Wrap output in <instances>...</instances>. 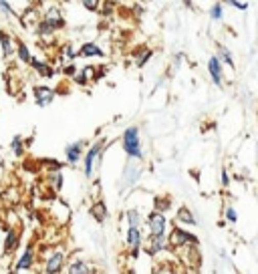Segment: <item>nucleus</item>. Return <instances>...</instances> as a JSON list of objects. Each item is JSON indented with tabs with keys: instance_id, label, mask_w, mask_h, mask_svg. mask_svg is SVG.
<instances>
[{
	"instance_id": "obj_39",
	"label": "nucleus",
	"mask_w": 258,
	"mask_h": 274,
	"mask_svg": "<svg viewBox=\"0 0 258 274\" xmlns=\"http://www.w3.org/2000/svg\"><path fill=\"white\" fill-rule=\"evenodd\" d=\"M152 274H167V270H165L163 266H156V268L152 270Z\"/></svg>"
},
{
	"instance_id": "obj_30",
	"label": "nucleus",
	"mask_w": 258,
	"mask_h": 274,
	"mask_svg": "<svg viewBox=\"0 0 258 274\" xmlns=\"http://www.w3.org/2000/svg\"><path fill=\"white\" fill-rule=\"evenodd\" d=\"M216 57L222 61V65H226L228 68H234V57H232V51H230L228 47L220 44L218 51H216Z\"/></svg>"
},
{
	"instance_id": "obj_26",
	"label": "nucleus",
	"mask_w": 258,
	"mask_h": 274,
	"mask_svg": "<svg viewBox=\"0 0 258 274\" xmlns=\"http://www.w3.org/2000/svg\"><path fill=\"white\" fill-rule=\"evenodd\" d=\"M16 59H18L20 65H31L32 61V51L23 40H16Z\"/></svg>"
},
{
	"instance_id": "obj_17",
	"label": "nucleus",
	"mask_w": 258,
	"mask_h": 274,
	"mask_svg": "<svg viewBox=\"0 0 258 274\" xmlns=\"http://www.w3.org/2000/svg\"><path fill=\"white\" fill-rule=\"evenodd\" d=\"M97 268L91 266V262H87L85 258H73L67 262V268L63 274H95Z\"/></svg>"
},
{
	"instance_id": "obj_36",
	"label": "nucleus",
	"mask_w": 258,
	"mask_h": 274,
	"mask_svg": "<svg viewBox=\"0 0 258 274\" xmlns=\"http://www.w3.org/2000/svg\"><path fill=\"white\" fill-rule=\"evenodd\" d=\"M222 4L224 6H232L236 10H248V2H244V0H222Z\"/></svg>"
},
{
	"instance_id": "obj_23",
	"label": "nucleus",
	"mask_w": 258,
	"mask_h": 274,
	"mask_svg": "<svg viewBox=\"0 0 258 274\" xmlns=\"http://www.w3.org/2000/svg\"><path fill=\"white\" fill-rule=\"evenodd\" d=\"M45 181L49 184V188L53 190V192H61L64 186V175H63V170H57V171H45Z\"/></svg>"
},
{
	"instance_id": "obj_34",
	"label": "nucleus",
	"mask_w": 258,
	"mask_h": 274,
	"mask_svg": "<svg viewBox=\"0 0 258 274\" xmlns=\"http://www.w3.org/2000/svg\"><path fill=\"white\" fill-rule=\"evenodd\" d=\"M40 166H42L47 171H57V170H63L64 168V164L57 162V159H40Z\"/></svg>"
},
{
	"instance_id": "obj_2",
	"label": "nucleus",
	"mask_w": 258,
	"mask_h": 274,
	"mask_svg": "<svg viewBox=\"0 0 258 274\" xmlns=\"http://www.w3.org/2000/svg\"><path fill=\"white\" fill-rule=\"evenodd\" d=\"M105 147H107V141H105V139H97V141H93V143L87 147V151H85V155H83V173H85L87 179H91V177L95 175V170H99Z\"/></svg>"
},
{
	"instance_id": "obj_9",
	"label": "nucleus",
	"mask_w": 258,
	"mask_h": 274,
	"mask_svg": "<svg viewBox=\"0 0 258 274\" xmlns=\"http://www.w3.org/2000/svg\"><path fill=\"white\" fill-rule=\"evenodd\" d=\"M32 99H34L36 107H49L57 99V91L49 85H34L32 87Z\"/></svg>"
},
{
	"instance_id": "obj_20",
	"label": "nucleus",
	"mask_w": 258,
	"mask_h": 274,
	"mask_svg": "<svg viewBox=\"0 0 258 274\" xmlns=\"http://www.w3.org/2000/svg\"><path fill=\"white\" fill-rule=\"evenodd\" d=\"M0 51L4 59H10L12 55H16V42L8 31H0Z\"/></svg>"
},
{
	"instance_id": "obj_25",
	"label": "nucleus",
	"mask_w": 258,
	"mask_h": 274,
	"mask_svg": "<svg viewBox=\"0 0 258 274\" xmlns=\"http://www.w3.org/2000/svg\"><path fill=\"white\" fill-rule=\"evenodd\" d=\"M125 224H127V228H141L143 214L137 208H127L125 210Z\"/></svg>"
},
{
	"instance_id": "obj_37",
	"label": "nucleus",
	"mask_w": 258,
	"mask_h": 274,
	"mask_svg": "<svg viewBox=\"0 0 258 274\" xmlns=\"http://www.w3.org/2000/svg\"><path fill=\"white\" fill-rule=\"evenodd\" d=\"M61 73H63L64 77H69V79H73L77 73H79V67L75 65V63H67V65H63V68H61Z\"/></svg>"
},
{
	"instance_id": "obj_21",
	"label": "nucleus",
	"mask_w": 258,
	"mask_h": 274,
	"mask_svg": "<svg viewBox=\"0 0 258 274\" xmlns=\"http://www.w3.org/2000/svg\"><path fill=\"white\" fill-rule=\"evenodd\" d=\"M131 57H133V63H135V67L137 68H143L149 61H152V57H154V51L149 49V47H139V49H135L133 53H131Z\"/></svg>"
},
{
	"instance_id": "obj_16",
	"label": "nucleus",
	"mask_w": 258,
	"mask_h": 274,
	"mask_svg": "<svg viewBox=\"0 0 258 274\" xmlns=\"http://www.w3.org/2000/svg\"><path fill=\"white\" fill-rule=\"evenodd\" d=\"M145 252L149 254V256H156V254H160L161 250H165V248H169V240H167V234H161V236H147L145 238Z\"/></svg>"
},
{
	"instance_id": "obj_14",
	"label": "nucleus",
	"mask_w": 258,
	"mask_h": 274,
	"mask_svg": "<svg viewBox=\"0 0 258 274\" xmlns=\"http://www.w3.org/2000/svg\"><path fill=\"white\" fill-rule=\"evenodd\" d=\"M141 166L135 162V159H129L127 166L123 168V175H121V179H123V186L125 188H133L137 181H139V177H141Z\"/></svg>"
},
{
	"instance_id": "obj_31",
	"label": "nucleus",
	"mask_w": 258,
	"mask_h": 274,
	"mask_svg": "<svg viewBox=\"0 0 258 274\" xmlns=\"http://www.w3.org/2000/svg\"><path fill=\"white\" fill-rule=\"evenodd\" d=\"M169 208H171V200H169L167 196H163V198H156V200H154V210H156V212L165 214Z\"/></svg>"
},
{
	"instance_id": "obj_11",
	"label": "nucleus",
	"mask_w": 258,
	"mask_h": 274,
	"mask_svg": "<svg viewBox=\"0 0 258 274\" xmlns=\"http://www.w3.org/2000/svg\"><path fill=\"white\" fill-rule=\"evenodd\" d=\"M47 25H51L57 33L59 31H63L64 27H67V18H64V14L61 12V8L59 6H49L45 12H42V16H40Z\"/></svg>"
},
{
	"instance_id": "obj_28",
	"label": "nucleus",
	"mask_w": 258,
	"mask_h": 274,
	"mask_svg": "<svg viewBox=\"0 0 258 274\" xmlns=\"http://www.w3.org/2000/svg\"><path fill=\"white\" fill-rule=\"evenodd\" d=\"M10 151L14 157H23L27 153V141L23 135H14L10 139Z\"/></svg>"
},
{
	"instance_id": "obj_15",
	"label": "nucleus",
	"mask_w": 258,
	"mask_h": 274,
	"mask_svg": "<svg viewBox=\"0 0 258 274\" xmlns=\"http://www.w3.org/2000/svg\"><path fill=\"white\" fill-rule=\"evenodd\" d=\"M77 59H105V51L97 42L87 40L77 49Z\"/></svg>"
},
{
	"instance_id": "obj_13",
	"label": "nucleus",
	"mask_w": 258,
	"mask_h": 274,
	"mask_svg": "<svg viewBox=\"0 0 258 274\" xmlns=\"http://www.w3.org/2000/svg\"><path fill=\"white\" fill-rule=\"evenodd\" d=\"M20 246V230L18 228H8L4 234V242H2V254L4 256H12Z\"/></svg>"
},
{
	"instance_id": "obj_32",
	"label": "nucleus",
	"mask_w": 258,
	"mask_h": 274,
	"mask_svg": "<svg viewBox=\"0 0 258 274\" xmlns=\"http://www.w3.org/2000/svg\"><path fill=\"white\" fill-rule=\"evenodd\" d=\"M0 14H4V16H10V18H18L16 10L12 8V4H10L8 0H0Z\"/></svg>"
},
{
	"instance_id": "obj_12",
	"label": "nucleus",
	"mask_w": 258,
	"mask_h": 274,
	"mask_svg": "<svg viewBox=\"0 0 258 274\" xmlns=\"http://www.w3.org/2000/svg\"><path fill=\"white\" fill-rule=\"evenodd\" d=\"M208 75H210V81L216 85V87H222L224 85V65H222V61L216 57V55H212L210 59H208Z\"/></svg>"
},
{
	"instance_id": "obj_1",
	"label": "nucleus",
	"mask_w": 258,
	"mask_h": 274,
	"mask_svg": "<svg viewBox=\"0 0 258 274\" xmlns=\"http://www.w3.org/2000/svg\"><path fill=\"white\" fill-rule=\"evenodd\" d=\"M121 149L127 155V159L141 162L145 157L143 153V143H141V131L137 125H129L121 133Z\"/></svg>"
},
{
	"instance_id": "obj_35",
	"label": "nucleus",
	"mask_w": 258,
	"mask_h": 274,
	"mask_svg": "<svg viewBox=\"0 0 258 274\" xmlns=\"http://www.w3.org/2000/svg\"><path fill=\"white\" fill-rule=\"evenodd\" d=\"M224 220L228 222V224H236L238 222V212L232 208V206H226L224 210Z\"/></svg>"
},
{
	"instance_id": "obj_4",
	"label": "nucleus",
	"mask_w": 258,
	"mask_h": 274,
	"mask_svg": "<svg viewBox=\"0 0 258 274\" xmlns=\"http://www.w3.org/2000/svg\"><path fill=\"white\" fill-rule=\"evenodd\" d=\"M167 240H169V248H176V250L186 248V246H200L198 236L192 234V232H188L182 226H174L171 232L167 234Z\"/></svg>"
},
{
	"instance_id": "obj_19",
	"label": "nucleus",
	"mask_w": 258,
	"mask_h": 274,
	"mask_svg": "<svg viewBox=\"0 0 258 274\" xmlns=\"http://www.w3.org/2000/svg\"><path fill=\"white\" fill-rule=\"evenodd\" d=\"M29 67H31L40 79H53V77L57 75V67H53L49 61H42V59H36V57H32Z\"/></svg>"
},
{
	"instance_id": "obj_38",
	"label": "nucleus",
	"mask_w": 258,
	"mask_h": 274,
	"mask_svg": "<svg viewBox=\"0 0 258 274\" xmlns=\"http://www.w3.org/2000/svg\"><path fill=\"white\" fill-rule=\"evenodd\" d=\"M220 184H222L224 188H228V186H230V173H228V170H226V168H222V171H220Z\"/></svg>"
},
{
	"instance_id": "obj_24",
	"label": "nucleus",
	"mask_w": 258,
	"mask_h": 274,
	"mask_svg": "<svg viewBox=\"0 0 258 274\" xmlns=\"http://www.w3.org/2000/svg\"><path fill=\"white\" fill-rule=\"evenodd\" d=\"M89 214H91L93 220H97L99 224H103V222L107 220V216H109V210H107V206H105L103 200H97V202H93V206L89 208Z\"/></svg>"
},
{
	"instance_id": "obj_33",
	"label": "nucleus",
	"mask_w": 258,
	"mask_h": 274,
	"mask_svg": "<svg viewBox=\"0 0 258 274\" xmlns=\"http://www.w3.org/2000/svg\"><path fill=\"white\" fill-rule=\"evenodd\" d=\"M83 8H87L89 12H101V4L103 0H79Z\"/></svg>"
},
{
	"instance_id": "obj_41",
	"label": "nucleus",
	"mask_w": 258,
	"mask_h": 274,
	"mask_svg": "<svg viewBox=\"0 0 258 274\" xmlns=\"http://www.w3.org/2000/svg\"><path fill=\"white\" fill-rule=\"evenodd\" d=\"M6 274H20V272H16V270L12 268V270H8V272H6Z\"/></svg>"
},
{
	"instance_id": "obj_6",
	"label": "nucleus",
	"mask_w": 258,
	"mask_h": 274,
	"mask_svg": "<svg viewBox=\"0 0 258 274\" xmlns=\"http://www.w3.org/2000/svg\"><path fill=\"white\" fill-rule=\"evenodd\" d=\"M145 224H147V230H149L152 236L167 234V226H169V222H167L165 214H161V212L152 210V212L147 214V218H145Z\"/></svg>"
},
{
	"instance_id": "obj_27",
	"label": "nucleus",
	"mask_w": 258,
	"mask_h": 274,
	"mask_svg": "<svg viewBox=\"0 0 258 274\" xmlns=\"http://www.w3.org/2000/svg\"><path fill=\"white\" fill-rule=\"evenodd\" d=\"M208 16H210V20L212 22H222L226 18V6L222 4V0H218V2H214V4H210V8H208Z\"/></svg>"
},
{
	"instance_id": "obj_5",
	"label": "nucleus",
	"mask_w": 258,
	"mask_h": 274,
	"mask_svg": "<svg viewBox=\"0 0 258 274\" xmlns=\"http://www.w3.org/2000/svg\"><path fill=\"white\" fill-rule=\"evenodd\" d=\"M36 260H38V252H36V246L29 242L25 246V250L18 254L16 262H14V270L16 272H32V268L36 266Z\"/></svg>"
},
{
	"instance_id": "obj_29",
	"label": "nucleus",
	"mask_w": 258,
	"mask_h": 274,
	"mask_svg": "<svg viewBox=\"0 0 258 274\" xmlns=\"http://www.w3.org/2000/svg\"><path fill=\"white\" fill-rule=\"evenodd\" d=\"M59 57H61L63 65H67V63H75V59H77V49H75L71 42H64L63 47H61V51H59Z\"/></svg>"
},
{
	"instance_id": "obj_18",
	"label": "nucleus",
	"mask_w": 258,
	"mask_h": 274,
	"mask_svg": "<svg viewBox=\"0 0 258 274\" xmlns=\"http://www.w3.org/2000/svg\"><path fill=\"white\" fill-rule=\"evenodd\" d=\"M174 222L176 226H182V228H190V226H198V218L193 216V212L188 206H180L176 216H174Z\"/></svg>"
},
{
	"instance_id": "obj_40",
	"label": "nucleus",
	"mask_w": 258,
	"mask_h": 274,
	"mask_svg": "<svg viewBox=\"0 0 258 274\" xmlns=\"http://www.w3.org/2000/svg\"><path fill=\"white\" fill-rule=\"evenodd\" d=\"M184 4H186L188 8H193V0H184Z\"/></svg>"
},
{
	"instance_id": "obj_22",
	"label": "nucleus",
	"mask_w": 258,
	"mask_h": 274,
	"mask_svg": "<svg viewBox=\"0 0 258 274\" xmlns=\"http://www.w3.org/2000/svg\"><path fill=\"white\" fill-rule=\"evenodd\" d=\"M178 252H182L180 258H182L190 268L200 264V248H198V246H186V248H180Z\"/></svg>"
},
{
	"instance_id": "obj_8",
	"label": "nucleus",
	"mask_w": 258,
	"mask_h": 274,
	"mask_svg": "<svg viewBox=\"0 0 258 274\" xmlns=\"http://www.w3.org/2000/svg\"><path fill=\"white\" fill-rule=\"evenodd\" d=\"M143 244H145V238H143L141 228H127V232H125V246H127L129 254H131L133 258L139 256Z\"/></svg>"
},
{
	"instance_id": "obj_10",
	"label": "nucleus",
	"mask_w": 258,
	"mask_h": 274,
	"mask_svg": "<svg viewBox=\"0 0 258 274\" xmlns=\"http://www.w3.org/2000/svg\"><path fill=\"white\" fill-rule=\"evenodd\" d=\"M101 79V73L97 71L95 65H85V67L79 68V73L73 77V83L79 85V87H87L91 83H97Z\"/></svg>"
},
{
	"instance_id": "obj_7",
	"label": "nucleus",
	"mask_w": 258,
	"mask_h": 274,
	"mask_svg": "<svg viewBox=\"0 0 258 274\" xmlns=\"http://www.w3.org/2000/svg\"><path fill=\"white\" fill-rule=\"evenodd\" d=\"M85 141L79 139V141H71L64 145V162L69 166H77L83 162V155H85Z\"/></svg>"
},
{
	"instance_id": "obj_3",
	"label": "nucleus",
	"mask_w": 258,
	"mask_h": 274,
	"mask_svg": "<svg viewBox=\"0 0 258 274\" xmlns=\"http://www.w3.org/2000/svg\"><path fill=\"white\" fill-rule=\"evenodd\" d=\"M67 250L64 248H49L45 254L42 274H63L67 268Z\"/></svg>"
},
{
	"instance_id": "obj_42",
	"label": "nucleus",
	"mask_w": 258,
	"mask_h": 274,
	"mask_svg": "<svg viewBox=\"0 0 258 274\" xmlns=\"http://www.w3.org/2000/svg\"><path fill=\"white\" fill-rule=\"evenodd\" d=\"M95 274H97V272H95Z\"/></svg>"
}]
</instances>
